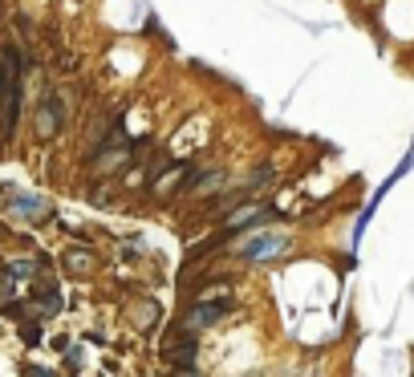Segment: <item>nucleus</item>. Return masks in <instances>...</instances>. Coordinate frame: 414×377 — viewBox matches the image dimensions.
<instances>
[{"instance_id": "obj_5", "label": "nucleus", "mask_w": 414, "mask_h": 377, "mask_svg": "<svg viewBox=\"0 0 414 377\" xmlns=\"http://www.w3.org/2000/svg\"><path fill=\"white\" fill-rule=\"evenodd\" d=\"M224 309H228V300H195V309L187 312V325H183V328L199 333V328L216 325L219 316H224Z\"/></svg>"}, {"instance_id": "obj_8", "label": "nucleus", "mask_w": 414, "mask_h": 377, "mask_svg": "<svg viewBox=\"0 0 414 377\" xmlns=\"http://www.w3.org/2000/svg\"><path fill=\"white\" fill-rule=\"evenodd\" d=\"M268 215V207L264 203H244V207H236L232 215H228V235H232V231H244V228H252V223H256V219H264Z\"/></svg>"}, {"instance_id": "obj_3", "label": "nucleus", "mask_w": 414, "mask_h": 377, "mask_svg": "<svg viewBox=\"0 0 414 377\" xmlns=\"http://www.w3.org/2000/svg\"><path fill=\"white\" fill-rule=\"evenodd\" d=\"M163 361H171L175 369H195V333L191 328H183L179 337H171V341L163 345Z\"/></svg>"}, {"instance_id": "obj_9", "label": "nucleus", "mask_w": 414, "mask_h": 377, "mask_svg": "<svg viewBox=\"0 0 414 377\" xmlns=\"http://www.w3.org/2000/svg\"><path fill=\"white\" fill-rule=\"evenodd\" d=\"M130 316H134V328L150 333V328H154V321L163 316V309H159V300H138V304H130Z\"/></svg>"}, {"instance_id": "obj_15", "label": "nucleus", "mask_w": 414, "mask_h": 377, "mask_svg": "<svg viewBox=\"0 0 414 377\" xmlns=\"http://www.w3.org/2000/svg\"><path fill=\"white\" fill-rule=\"evenodd\" d=\"M25 373H33V377H49L53 369H45V365H25Z\"/></svg>"}, {"instance_id": "obj_13", "label": "nucleus", "mask_w": 414, "mask_h": 377, "mask_svg": "<svg viewBox=\"0 0 414 377\" xmlns=\"http://www.w3.org/2000/svg\"><path fill=\"white\" fill-rule=\"evenodd\" d=\"M69 268L85 272V268H94V260H90V256H82V252H73V256H69Z\"/></svg>"}, {"instance_id": "obj_7", "label": "nucleus", "mask_w": 414, "mask_h": 377, "mask_svg": "<svg viewBox=\"0 0 414 377\" xmlns=\"http://www.w3.org/2000/svg\"><path fill=\"white\" fill-rule=\"evenodd\" d=\"M126 159H130V154H126V147H122V134L114 130L110 138H106V147H102L98 163H94V175H110V171H114V166H122Z\"/></svg>"}, {"instance_id": "obj_2", "label": "nucleus", "mask_w": 414, "mask_h": 377, "mask_svg": "<svg viewBox=\"0 0 414 377\" xmlns=\"http://www.w3.org/2000/svg\"><path fill=\"white\" fill-rule=\"evenodd\" d=\"M281 252H288V235L284 231H260V235H252L248 244L240 247V256L252 264H264V260H276Z\"/></svg>"}, {"instance_id": "obj_14", "label": "nucleus", "mask_w": 414, "mask_h": 377, "mask_svg": "<svg viewBox=\"0 0 414 377\" xmlns=\"http://www.w3.org/2000/svg\"><path fill=\"white\" fill-rule=\"evenodd\" d=\"M8 272H13V276H33V272H37V264H13Z\"/></svg>"}, {"instance_id": "obj_1", "label": "nucleus", "mask_w": 414, "mask_h": 377, "mask_svg": "<svg viewBox=\"0 0 414 377\" xmlns=\"http://www.w3.org/2000/svg\"><path fill=\"white\" fill-rule=\"evenodd\" d=\"M0 106H4V138H13L20 122V66L17 49H4L0 57Z\"/></svg>"}, {"instance_id": "obj_12", "label": "nucleus", "mask_w": 414, "mask_h": 377, "mask_svg": "<svg viewBox=\"0 0 414 377\" xmlns=\"http://www.w3.org/2000/svg\"><path fill=\"white\" fill-rule=\"evenodd\" d=\"M13 272H8V268H0V300H8V296H13Z\"/></svg>"}, {"instance_id": "obj_4", "label": "nucleus", "mask_w": 414, "mask_h": 377, "mask_svg": "<svg viewBox=\"0 0 414 377\" xmlns=\"http://www.w3.org/2000/svg\"><path fill=\"white\" fill-rule=\"evenodd\" d=\"M57 130H61V106H57V98H53V94H45V98H41V106H37L33 134L41 138V142H49V138H57Z\"/></svg>"}, {"instance_id": "obj_11", "label": "nucleus", "mask_w": 414, "mask_h": 377, "mask_svg": "<svg viewBox=\"0 0 414 377\" xmlns=\"http://www.w3.org/2000/svg\"><path fill=\"white\" fill-rule=\"evenodd\" d=\"M20 341L37 345V341H41V325H37V321H25V325H20Z\"/></svg>"}, {"instance_id": "obj_10", "label": "nucleus", "mask_w": 414, "mask_h": 377, "mask_svg": "<svg viewBox=\"0 0 414 377\" xmlns=\"http://www.w3.org/2000/svg\"><path fill=\"white\" fill-rule=\"evenodd\" d=\"M199 187H187L195 199H203V195H212V191H219V183H224V175L219 171H212V175H203V179H195Z\"/></svg>"}, {"instance_id": "obj_6", "label": "nucleus", "mask_w": 414, "mask_h": 377, "mask_svg": "<svg viewBox=\"0 0 414 377\" xmlns=\"http://www.w3.org/2000/svg\"><path fill=\"white\" fill-rule=\"evenodd\" d=\"M191 183H195V175H191L183 163H175V166H166L163 179H154V187H150V191H154L159 199H171L179 187H191Z\"/></svg>"}]
</instances>
